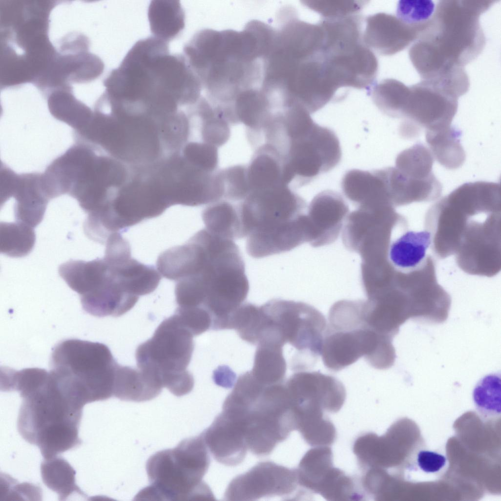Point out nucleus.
<instances>
[{"instance_id":"f257e3e1","label":"nucleus","mask_w":501,"mask_h":501,"mask_svg":"<svg viewBox=\"0 0 501 501\" xmlns=\"http://www.w3.org/2000/svg\"><path fill=\"white\" fill-rule=\"evenodd\" d=\"M163 272L166 278L176 282L178 307L207 315L214 330L229 329L233 313L249 291L238 246L205 228L167 250Z\"/></svg>"},{"instance_id":"f03ea898","label":"nucleus","mask_w":501,"mask_h":501,"mask_svg":"<svg viewBox=\"0 0 501 501\" xmlns=\"http://www.w3.org/2000/svg\"><path fill=\"white\" fill-rule=\"evenodd\" d=\"M267 46L261 26L252 20L239 31L201 30L184 46L183 55L204 96L214 105L228 107L261 85Z\"/></svg>"},{"instance_id":"7ed1b4c3","label":"nucleus","mask_w":501,"mask_h":501,"mask_svg":"<svg viewBox=\"0 0 501 501\" xmlns=\"http://www.w3.org/2000/svg\"><path fill=\"white\" fill-rule=\"evenodd\" d=\"M458 266L486 276L501 267L499 183H465L452 192L443 216Z\"/></svg>"},{"instance_id":"20e7f679","label":"nucleus","mask_w":501,"mask_h":501,"mask_svg":"<svg viewBox=\"0 0 501 501\" xmlns=\"http://www.w3.org/2000/svg\"><path fill=\"white\" fill-rule=\"evenodd\" d=\"M13 388L22 398L18 431L26 442L38 447L44 459L82 443L79 428L83 408L64 393L50 371L39 368L18 370Z\"/></svg>"},{"instance_id":"39448f33","label":"nucleus","mask_w":501,"mask_h":501,"mask_svg":"<svg viewBox=\"0 0 501 501\" xmlns=\"http://www.w3.org/2000/svg\"><path fill=\"white\" fill-rule=\"evenodd\" d=\"M109 83L119 99L156 107L186 106L194 92L182 57L171 54L168 43L154 37L132 46L111 72Z\"/></svg>"},{"instance_id":"423d86ee","label":"nucleus","mask_w":501,"mask_h":501,"mask_svg":"<svg viewBox=\"0 0 501 501\" xmlns=\"http://www.w3.org/2000/svg\"><path fill=\"white\" fill-rule=\"evenodd\" d=\"M497 1L439 0L428 26L410 46V57L433 75L463 71L484 47L486 39L479 18Z\"/></svg>"},{"instance_id":"0eeeda50","label":"nucleus","mask_w":501,"mask_h":501,"mask_svg":"<svg viewBox=\"0 0 501 501\" xmlns=\"http://www.w3.org/2000/svg\"><path fill=\"white\" fill-rule=\"evenodd\" d=\"M238 238H246V250L260 258L289 251L307 242L305 200L289 186L252 191L233 203Z\"/></svg>"},{"instance_id":"6e6552de","label":"nucleus","mask_w":501,"mask_h":501,"mask_svg":"<svg viewBox=\"0 0 501 501\" xmlns=\"http://www.w3.org/2000/svg\"><path fill=\"white\" fill-rule=\"evenodd\" d=\"M221 413L241 433L248 449L257 456L271 454L296 430L285 381L264 384L250 371L238 377Z\"/></svg>"},{"instance_id":"1a4fd4ad","label":"nucleus","mask_w":501,"mask_h":501,"mask_svg":"<svg viewBox=\"0 0 501 501\" xmlns=\"http://www.w3.org/2000/svg\"><path fill=\"white\" fill-rule=\"evenodd\" d=\"M119 365L106 345L70 339L54 347L50 372L68 396L84 407L114 396Z\"/></svg>"},{"instance_id":"9d476101","label":"nucleus","mask_w":501,"mask_h":501,"mask_svg":"<svg viewBox=\"0 0 501 501\" xmlns=\"http://www.w3.org/2000/svg\"><path fill=\"white\" fill-rule=\"evenodd\" d=\"M210 462L201 434L182 440L174 448L158 452L146 465L150 485L135 500H215L203 480Z\"/></svg>"},{"instance_id":"9b49d317","label":"nucleus","mask_w":501,"mask_h":501,"mask_svg":"<svg viewBox=\"0 0 501 501\" xmlns=\"http://www.w3.org/2000/svg\"><path fill=\"white\" fill-rule=\"evenodd\" d=\"M193 336L176 314L165 319L153 337L137 347L138 368L174 395L188 394L194 384L187 369L194 347Z\"/></svg>"},{"instance_id":"f8f14e48","label":"nucleus","mask_w":501,"mask_h":501,"mask_svg":"<svg viewBox=\"0 0 501 501\" xmlns=\"http://www.w3.org/2000/svg\"><path fill=\"white\" fill-rule=\"evenodd\" d=\"M284 159L294 181L302 186L340 162L339 139L329 128L308 117L285 128L274 145Z\"/></svg>"},{"instance_id":"ddd939ff","label":"nucleus","mask_w":501,"mask_h":501,"mask_svg":"<svg viewBox=\"0 0 501 501\" xmlns=\"http://www.w3.org/2000/svg\"><path fill=\"white\" fill-rule=\"evenodd\" d=\"M273 325L284 343L298 351L307 369L314 366L320 355L327 321L314 307L300 301L273 299L263 305Z\"/></svg>"},{"instance_id":"4468645a","label":"nucleus","mask_w":501,"mask_h":501,"mask_svg":"<svg viewBox=\"0 0 501 501\" xmlns=\"http://www.w3.org/2000/svg\"><path fill=\"white\" fill-rule=\"evenodd\" d=\"M404 216L390 205L361 206L349 213L342 230V239L349 250L361 259L386 256L395 233L408 229Z\"/></svg>"},{"instance_id":"2eb2a0df","label":"nucleus","mask_w":501,"mask_h":501,"mask_svg":"<svg viewBox=\"0 0 501 501\" xmlns=\"http://www.w3.org/2000/svg\"><path fill=\"white\" fill-rule=\"evenodd\" d=\"M458 98L424 81L408 86L400 116L403 120L400 135L412 139L422 129L433 131L451 126L457 111Z\"/></svg>"},{"instance_id":"dca6fc26","label":"nucleus","mask_w":501,"mask_h":501,"mask_svg":"<svg viewBox=\"0 0 501 501\" xmlns=\"http://www.w3.org/2000/svg\"><path fill=\"white\" fill-rule=\"evenodd\" d=\"M382 337L365 323L357 325H328L320 355L324 366L339 371L364 357L370 364L383 348Z\"/></svg>"},{"instance_id":"f3484780","label":"nucleus","mask_w":501,"mask_h":501,"mask_svg":"<svg viewBox=\"0 0 501 501\" xmlns=\"http://www.w3.org/2000/svg\"><path fill=\"white\" fill-rule=\"evenodd\" d=\"M298 487L296 469L263 461L234 478L224 497L227 501H254L274 496L290 497L297 489H302Z\"/></svg>"},{"instance_id":"a211bd4d","label":"nucleus","mask_w":501,"mask_h":501,"mask_svg":"<svg viewBox=\"0 0 501 501\" xmlns=\"http://www.w3.org/2000/svg\"><path fill=\"white\" fill-rule=\"evenodd\" d=\"M1 204L15 199L16 221L33 228L42 221L49 199L43 185L42 174L18 175L3 166L1 169Z\"/></svg>"},{"instance_id":"6ab92c4d","label":"nucleus","mask_w":501,"mask_h":501,"mask_svg":"<svg viewBox=\"0 0 501 501\" xmlns=\"http://www.w3.org/2000/svg\"><path fill=\"white\" fill-rule=\"evenodd\" d=\"M285 384L292 407L312 406L335 413L340 410L346 398L342 383L319 371H298Z\"/></svg>"},{"instance_id":"aec40b11","label":"nucleus","mask_w":501,"mask_h":501,"mask_svg":"<svg viewBox=\"0 0 501 501\" xmlns=\"http://www.w3.org/2000/svg\"><path fill=\"white\" fill-rule=\"evenodd\" d=\"M348 214V205L340 193L327 190L318 194L307 207V242L314 247L334 242Z\"/></svg>"},{"instance_id":"412c9836","label":"nucleus","mask_w":501,"mask_h":501,"mask_svg":"<svg viewBox=\"0 0 501 501\" xmlns=\"http://www.w3.org/2000/svg\"><path fill=\"white\" fill-rule=\"evenodd\" d=\"M362 40L380 54L390 56L407 48L416 40L421 32L397 16L380 12L368 16Z\"/></svg>"},{"instance_id":"4be33fe9","label":"nucleus","mask_w":501,"mask_h":501,"mask_svg":"<svg viewBox=\"0 0 501 501\" xmlns=\"http://www.w3.org/2000/svg\"><path fill=\"white\" fill-rule=\"evenodd\" d=\"M341 185L345 196L358 206H393L384 168L371 171L349 170L344 175Z\"/></svg>"},{"instance_id":"5701e85b","label":"nucleus","mask_w":501,"mask_h":501,"mask_svg":"<svg viewBox=\"0 0 501 501\" xmlns=\"http://www.w3.org/2000/svg\"><path fill=\"white\" fill-rule=\"evenodd\" d=\"M251 192L255 190L289 186L293 181L283 158L272 146H258L247 166Z\"/></svg>"},{"instance_id":"b1692460","label":"nucleus","mask_w":501,"mask_h":501,"mask_svg":"<svg viewBox=\"0 0 501 501\" xmlns=\"http://www.w3.org/2000/svg\"><path fill=\"white\" fill-rule=\"evenodd\" d=\"M201 435L214 459L227 466H236L244 459L246 441L237 430L220 414Z\"/></svg>"},{"instance_id":"393cba45","label":"nucleus","mask_w":501,"mask_h":501,"mask_svg":"<svg viewBox=\"0 0 501 501\" xmlns=\"http://www.w3.org/2000/svg\"><path fill=\"white\" fill-rule=\"evenodd\" d=\"M430 233L425 229L419 231L407 229L391 242L387 259L391 266L398 271L414 269L423 264L429 254L431 247Z\"/></svg>"},{"instance_id":"a878e982","label":"nucleus","mask_w":501,"mask_h":501,"mask_svg":"<svg viewBox=\"0 0 501 501\" xmlns=\"http://www.w3.org/2000/svg\"><path fill=\"white\" fill-rule=\"evenodd\" d=\"M150 30L154 37L168 42L185 26V14L178 0H153L148 11Z\"/></svg>"},{"instance_id":"bb28decb","label":"nucleus","mask_w":501,"mask_h":501,"mask_svg":"<svg viewBox=\"0 0 501 501\" xmlns=\"http://www.w3.org/2000/svg\"><path fill=\"white\" fill-rule=\"evenodd\" d=\"M162 388L139 369L119 365L114 396L122 401L144 402L158 396Z\"/></svg>"},{"instance_id":"cd10ccee","label":"nucleus","mask_w":501,"mask_h":501,"mask_svg":"<svg viewBox=\"0 0 501 501\" xmlns=\"http://www.w3.org/2000/svg\"><path fill=\"white\" fill-rule=\"evenodd\" d=\"M461 135V131L452 125L426 131V141L433 158L447 169L457 168L464 162L465 153L460 142Z\"/></svg>"},{"instance_id":"c85d7f7f","label":"nucleus","mask_w":501,"mask_h":501,"mask_svg":"<svg viewBox=\"0 0 501 501\" xmlns=\"http://www.w3.org/2000/svg\"><path fill=\"white\" fill-rule=\"evenodd\" d=\"M40 469L43 482L58 495L59 501H66L75 493L87 496L76 483L75 469L63 457L56 455L44 459Z\"/></svg>"},{"instance_id":"c756f323","label":"nucleus","mask_w":501,"mask_h":501,"mask_svg":"<svg viewBox=\"0 0 501 501\" xmlns=\"http://www.w3.org/2000/svg\"><path fill=\"white\" fill-rule=\"evenodd\" d=\"M333 467V453L329 446H316L310 449L303 455L296 469L300 487L316 493Z\"/></svg>"},{"instance_id":"7c9ffc66","label":"nucleus","mask_w":501,"mask_h":501,"mask_svg":"<svg viewBox=\"0 0 501 501\" xmlns=\"http://www.w3.org/2000/svg\"><path fill=\"white\" fill-rule=\"evenodd\" d=\"M282 348L271 343L257 345L253 366L250 371L256 379L266 384L284 381L286 363Z\"/></svg>"},{"instance_id":"2f4dec72","label":"nucleus","mask_w":501,"mask_h":501,"mask_svg":"<svg viewBox=\"0 0 501 501\" xmlns=\"http://www.w3.org/2000/svg\"><path fill=\"white\" fill-rule=\"evenodd\" d=\"M52 116L72 128L74 131L82 129L89 121L93 112L86 105L66 92H54L48 99Z\"/></svg>"},{"instance_id":"473e14b6","label":"nucleus","mask_w":501,"mask_h":501,"mask_svg":"<svg viewBox=\"0 0 501 501\" xmlns=\"http://www.w3.org/2000/svg\"><path fill=\"white\" fill-rule=\"evenodd\" d=\"M323 413L321 410L308 411L299 414L296 418V430L311 446H329L336 438L334 425L324 417Z\"/></svg>"},{"instance_id":"72a5a7b5","label":"nucleus","mask_w":501,"mask_h":501,"mask_svg":"<svg viewBox=\"0 0 501 501\" xmlns=\"http://www.w3.org/2000/svg\"><path fill=\"white\" fill-rule=\"evenodd\" d=\"M1 253L10 257H21L32 250L36 236L34 228L19 222L0 224Z\"/></svg>"},{"instance_id":"f704fd0d","label":"nucleus","mask_w":501,"mask_h":501,"mask_svg":"<svg viewBox=\"0 0 501 501\" xmlns=\"http://www.w3.org/2000/svg\"><path fill=\"white\" fill-rule=\"evenodd\" d=\"M473 399L476 409L485 420L501 416V393L500 378L489 375L479 382L474 389Z\"/></svg>"},{"instance_id":"c9c22d12","label":"nucleus","mask_w":501,"mask_h":501,"mask_svg":"<svg viewBox=\"0 0 501 501\" xmlns=\"http://www.w3.org/2000/svg\"><path fill=\"white\" fill-rule=\"evenodd\" d=\"M435 8L432 0H401L397 4L396 16L421 34L431 22Z\"/></svg>"},{"instance_id":"e433bc0d","label":"nucleus","mask_w":501,"mask_h":501,"mask_svg":"<svg viewBox=\"0 0 501 501\" xmlns=\"http://www.w3.org/2000/svg\"><path fill=\"white\" fill-rule=\"evenodd\" d=\"M223 188L221 200L235 203L243 201L251 192L247 165H236L220 169Z\"/></svg>"},{"instance_id":"4c0bfd02","label":"nucleus","mask_w":501,"mask_h":501,"mask_svg":"<svg viewBox=\"0 0 501 501\" xmlns=\"http://www.w3.org/2000/svg\"><path fill=\"white\" fill-rule=\"evenodd\" d=\"M368 1L365 0H306L303 4L319 14L322 19H336L359 14Z\"/></svg>"},{"instance_id":"58836bf2","label":"nucleus","mask_w":501,"mask_h":501,"mask_svg":"<svg viewBox=\"0 0 501 501\" xmlns=\"http://www.w3.org/2000/svg\"><path fill=\"white\" fill-rule=\"evenodd\" d=\"M416 462L419 468L423 472L434 473L445 466L446 458L436 452L421 450L417 455Z\"/></svg>"}]
</instances>
